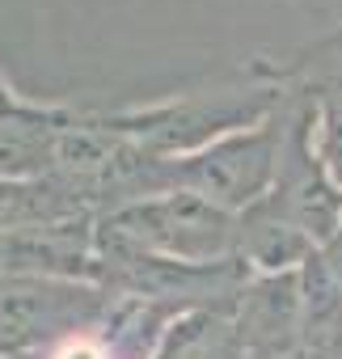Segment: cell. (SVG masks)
Here are the masks:
<instances>
[{
    "label": "cell",
    "instance_id": "obj_1",
    "mask_svg": "<svg viewBox=\"0 0 342 359\" xmlns=\"http://www.w3.org/2000/svg\"><path fill=\"white\" fill-rule=\"evenodd\" d=\"M237 220L195 191H156L123 203L106 220L110 250H139L186 266H212L237 250Z\"/></svg>",
    "mask_w": 342,
    "mask_h": 359
},
{
    "label": "cell",
    "instance_id": "obj_2",
    "mask_svg": "<svg viewBox=\"0 0 342 359\" xmlns=\"http://www.w3.org/2000/svg\"><path fill=\"white\" fill-rule=\"evenodd\" d=\"M283 140L287 135L279 131V123L266 118L249 131H228L178 161L156 156V191H195L224 212H249L262 203V195L275 191Z\"/></svg>",
    "mask_w": 342,
    "mask_h": 359
},
{
    "label": "cell",
    "instance_id": "obj_3",
    "mask_svg": "<svg viewBox=\"0 0 342 359\" xmlns=\"http://www.w3.org/2000/svg\"><path fill=\"white\" fill-rule=\"evenodd\" d=\"M271 208L279 216H287L300 233H308L313 245H329L342 233V187L329 177V169L321 165V156L313 148L308 114H300L287 127Z\"/></svg>",
    "mask_w": 342,
    "mask_h": 359
},
{
    "label": "cell",
    "instance_id": "obj_4",
    "mask_svg": "<svg viewBox=\"0 0 342 359\" xmlns=\"http://www.w3.org/2000/svg\"><path fill=\"white\" fill-rule=\"evenodd\" d=\"M97 313V296L72 279L22 275L0 283V355H18Z\"/></svg>",
    "mask_w": 342,
    "mask_h": 359
},
{
    "label": "cell",
    "instance_id": "obj_5",
    "mask_svg": "<svg viewBox=\"0 0 342 359\" xmlns=\"http://www.w3.org/2000/svg\"><path fill=\"white\" fill-rule=\"evenodd\" d=\"M300 309H304V296H300L296 271L254 283L241 304V342L262 355L287 351V342L300 334Z\"/></svg>",
    "mask_w": 342,
    "mask_h": 359
},
{
    "label": "cell",
    "instance_id": "obj_6",
    "mask_svg": "<svg viewBox=\"0 0 342 359\" xmlns=\"http://www.w3.org/2000/svg\"><path fill=\"white\" fill-rule=\"evenodd\" d=\"M237 250L262 266L266 275H287L296 262H308L313 258V237L300 233L287 216H279L271 203H258L241 216V229H237Z\"/></svg>",
    "mask_w": 342,
    "mask_h": 359
},
{
    "label": "cell",
    "instance_id": "obj_7",
    "mask_svg": "<svg viewBox=\"0 0 342 359\" xmlns=\"http://www.w3.org/2000/svg\"><path fill=\"white\" fill-rule=\"evenodd\" d=\"M300 334L313 346H334L342 338V279L329 271L321 254L304 262V309H300Z\"/></svg>",
    "mask_w": 342,
    "mask_h": 359
},
{
    "label": "cell",
    "instance_id": "obj_8",
    "mask_svg": "<svg viewBox=\"0 0 342 359\" xmlns=\"http://www.w3.org/2000/svg\"><path fill=\"white\" fill-rule=\"evenodd\" d=\"M317 156L329 169V177L342 187V97H334L321 114V135H317Z\"/></svg>",
    "mask_w": 342,
    "mask_h": 359
},
{
    "label": "cell",
    "instance_id": "obj_9",
    "mask_svg": "<svg viewBox=\"0 0 342 359\" xmlns=\"http://www.w3.org/2000/svg\"><path fill=\"white\" fill-rule=\"evenodd\" d=\"M26 118H34V123H51L47 114H30V110H22V106L5 93V85H0V127H9V123H26Z\"/></svg>",
    "mask_w": 342,
    "mask_h": 359
},
{
    "label": "cell",
    "instance_id": "obj_10",
    "mask_svg": "<svg viewBox=\"0 0 342 359\" xmlns=\"http://www.w3.org/2000/svg\"><path fill=\"white\" fill-rule=\"evenodd\" d=\"M64 359H97V355H93V351H85V346H76V351H68Z\"/></svg>",
    "mask_w": 342,
    "mask_h": 359
}]
</instances>
